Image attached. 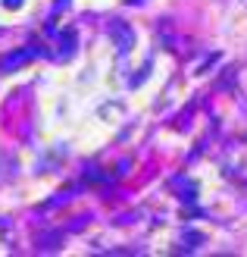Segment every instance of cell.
<instances>
[{
  "mask_svg": "<svg viewBox=\"0 0 247 257\" xmlns=\"http://www.w3.org/2000/svg\"><path fill=\"white\" fill-rule=\"evenodd\" d=\"M32 54H35L32 47H25V50H13V54H7L4 60H0V72H13V69L25 66V63L32 60Z\"/></svg>",
  "mask_w": 247,
  "mask_h": 257,
  "instance_id": "cell-1",
  "label": "cell"
},
{
  "mask_svg": "<svg viewBox=\"0 0 247 257\" xmlns=\"http://www.w3.org/2000/svg\"><path fill=\"white\" fill-rule=\"evenodd\" d=\"M113 32H116V44H119L122 50H128V47L135 44V35L128 32V25H122V22H119V25H113Z\"/></svg>",
  "mask_w": 247,
  "mask_h": 257,
  "instance_id": "cell-2",
  "label": "cell"
},
{
  "mask_svg": "<svg viewBox=\"0 0 247 257\" xmlns=\"http://www.w3.org/2000/svg\"><path fill=\"white\" fill-rule=\"evenodd\" d=\"M22 4H25V0H4V7H7V10H19Z\"/></svg>",
  "mask_w": 247,
  "mask_h": 257,
  "instance_id": "cell-3",
  "label": "cell"
},
{
  "mask_svg": "<svg viewBox=\"0 0 247 257\" xmlns=\"http://www.w3.org/2000/svg\"><path fill=\"white\" fill-rule=\"evenodd\" d=\"M66 4H69V0H54V10L60 13V10H66Z\"/></svg>",
  "mask_w": 247,
  "mask_h": 257,
  "instance_id": "cell-4",
  "label": "cell"
}]
</instances>
